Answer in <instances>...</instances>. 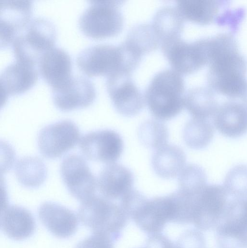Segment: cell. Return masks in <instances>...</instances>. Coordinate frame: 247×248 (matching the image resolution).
<instances>
[{"label":"cell","mask_w":247,"mask_h":248,"mask_svg":"<svg viewBox=\"0 0 247 248\" xmlns=\"http://www.w3.org/2000/svg\"><path fill=\"white\" fill-rule=\"evenodd\" d=\"M186 156L179 146L165 144L157 149L152 155L151 164L160 177L170 179L178 176L185 166Z\"/></svg>","instance_id":"cell-22"},{"label":"cell","mask_w":247,"mask_h":248,"mask_svg":"<svg viewBox=\"0 0 247 248\" xmlns=\"http://www.w3.org/2000/svg\"><path fill=\"white\" fill-rule=\"evenodd\" d=\"M175 212L171 195L150 200L144 197L131 208L128 216L141 230L153 233L160 232L167 221L173 220Z\"/></svg>","instance_id":"cell-8"},{"label":"cell","mask_w":247,"mask_h":248,"mask_svg":"<svg viewBox=\"0 0 247 248\" xmlns=\"http://www.w3.org/2000/svg\"><path fill=\"white\" fill-rule=\"evenodd\" d=\"M15 161V153L13 147L6 141L0 140V174L8 171Z\"/></svg>","instance_id":"cell-34"},{"label":"cell","mask_w":247,"mask_h":248,"mask_svg":"<svg viewBox=\"0 0 247 248\" xmlns=\"http://www.w3.org/2000/svg\"><path fill=\"white\" fill-rule=\"evenodd\" d=\"M152 25L161 41L180 36L183 29L184 18L176 7L167 5L155 13Z\"/></svg>","instance_id":"cell-26"},{"label":"cell","mask_w":247,"mask_h":248,"mask_svg":"<svg viewBox=\"0 0 247 248\" xmlns=\"http://www.w3.org/2000/svg\"><path fill=\"white\" fill-rule=\"evenodd\" d=\"M79 147L87 158L108 164L115 163L119 158L124 143L116 131L103 129L83 135L79 140Z\"/></svg>","instance_id":"cell-13"},{"label":"cell","mask_w":247,"mask_h":248,"mask_svg":"<svg viewBox=\"0 0 247 248\" xmlns=\"http://www.w3.org/2000/svg\"><path fill=\"white\" fill-rule=\"evenodd\" d=\"M160 45L173 69L181 74L191 73L208 62L205 38L187 42L176 36L161 41Z\"/></svg>","instance_id":"cell-7"},{"label":"cell","mask_w":247,"mask_h":248,"mask_svg":"<svg viewBox=\"0 0 247 248\" xmlns=\"http://www.w3.org/2000/svg\"><path fill=\"white\" fill-rule=\"evenodd\" d=\"M122 0L90 1L80 16L79 26L87 37L93 39L111 37L118 34L124 26L121 7Z\"/></svg>","instance_id":"cell-5"},{"label":"cell","mask_w":247,"mask_h":248,"mask_svg":"<svg viewBox=\"0 0 247 248\" xmlns=\"http://www.w3.org/2000/svg\"><path fill=\"white\" fill-rule=\"evenodd\" d=\"M221 5L217 0H178L176 7L184 19L207 24L215 19Z\"/></svg>","instance_id":"cell-25"},{"label":"cell","mask_w":247,"mask_h":248,"mask_svg":"<svg viewBox=\"0 0 247 248\" xmlns=\"http://www.w3.org/2000/svg\"><path fill=\"white\" fill-rule=\"evenodd\" d=\"M184 90L181 74L173 69H164L158 72L150 81L145 92V102L157 120H169L184 107Z\"/></svg>","instance_id":"cell-3"},{"label":"cell","mask_w":247,"mask_h":248,"mask_svg":"<svg viewBox=\"0 0 247 248\" xmlns=\"http://www.w3.org/2000/svg\"><path fill=\"white\" fill-rule=\"evenodd\" d=\"M8 95L0 83V109L6 104Z\"/></svg>","instance_id":"cell-36"},{"label":"cell","mask_w":247,"mask_h":248,"mask_svg":"<svg viewBox=\"0 0 247 248\" xmlns=\"http://www.w3.org/2000/svg\"><path fill=\"white\" fill-rule=\"evenodd\" d=\"M178 176L179 190L187 195L195 196L206 185V174L196 164L185 166Z\"/></svg>","instance_id":"cell-31"},{"label":"cell","mask_w":247,"mask_h":248,"mask_svg":"<svg viewBox=\"0 0 247 248\" xmlns=\"http://www.w3.org/2000/svg\"><path fill=\"white\" fill-rule=\"evenodd\" d=\"M214 116L215 126L225 136L238 138L247 131V108L243 104L225 102L218 106Z\"/></svg>","instance_id":"cell-20"},{"label":"cell","mask_w":247,"mask_h":248,"mask_svg":"<svg viewBox=\"0 0 247 248\" xmlns=\"http://www.w3.org/2000/svg\"><path fill=\"white\" fill-rule=\"evenodd\" d=\"M223 186L228 194L239 198L246 196V166L239 165L232 168L225 177Z\"/></svg>","instance_id":"cell-32"},{"label":"cell","mask_w":247,"mask_h":248,"mask_svg":"<svg viewBox=\"0 0 247 248\" xmlns=\"http://www.w3.org/2000/svg\"><path fill=\"white\" fill-rule=\"evenodd\" d=\"M134 175L128 168L119 164H107L100 172L97 185L102 197L110 200L121 199L132 189Z\"/></svg>","instance_id":"cell-17"},{"label":"cell","mask_w":247,"mask_h":248,"mask_svg":"<svg viewBox=\"0 0 247 248\" xmlns=\"http://www.w3.org/2000/svg\"><path fill=\"white\" fill-rule=\"evenodd\" d=\"M77 217L93 232L107 234L116 242L121 237V231L129 219L119 205L96 195L81 202Z\"/></svg>","instance_id":"cell-4"},{"label":"cell","mask_w":247,"mask_h":248,"mask_svg":"<svg viewBox=\"0 0 247 248\" xmlns=\"http://www.w3.org/2000/svg\"><path fill=\"white\" fill-rule=\"evenodd\" d=\"M208 54L207 79L210 87L231 97H244L247 90L246 60L234 36L223 32L209 37Z\"/></svg>","instance_id":"cell-1"},{"label":"cell","mask_w":247,"mask_h":248,"mask_svg":"<svg viewBox=\"0 0 247 248\" xmlns=\"http://www.w3.org/2000/svg\"><path fill=\"white\" fill-rule=\"evenodd\" d=\"M80 139L76 124L71 120H64L43 128L38 135V145L42 155L55 159L73 148Z\"/></svg>","instance_id":"cell-9"},{"label":"cell","mask_w":247,"mask_h":248,"mask_svg":"<svg viewBox=\"0 0 247 248\" xmlns=\"http://www.w3.org/2000/svg\"><path fill=\"white\" fill-rule=\"evenodd\" d=\"M141 58L122 42L117 46L100 44L88 47L78 55L76 63L89 77H108L119 72L131 74Z\"/></svg>","instance_id":"cell-2"},{"label":"cell","mask_w":247,"mask_h":248,"mask_svg":"<svg viewBox=\"0 0 247 248\" xmlns=\"http://www.w3.org/2000/svg\"><path fill=\"white\" fill-rule=\"evenodd\" d=\"M184 106L193 117L204 119L214 116L218 104L210 89L196 87L183 96Z\"/></svg>","instance_id":"cell-24"},{"label":"cell","mask_w":247,"mask_h":248,"mask_svg":"<svg viewBox=\"0 0 247 248\" xmlns=\"http://www.w3.org/2000/svg\"><path fill=\"white\" fill-rule=\"evenodd\" d=\"M56 36V27L50 20H31L12 43L15 58L36 65L41 56L54 46Z\"/></svg>","instance_id":"cell-6"},{"label":"cell","mask_w":247,"mask_h":248,"mask_svg":"<svg viewBox=\"0 0 247 248\" xmlns=\"http://www.w3.org/2000/svg\"><path fill=\"white\" fill-rule=\"evenodd\" d=\"M214 129L206 119L193 117L186 124L183 137L186 145L193 149L207 146L212 140Z\"/></svg>","instance_id":"cell-29"},{"label":"cell","mask_w":247,"mask_h":248,"mask_svg":"<svg viewBox=\"0 0 247 248\" xmlns=\"http://www.w3.org/2000/svg\"><path fill=\"white\" fill-rule=\"evenodd\" d=\"M124 42L142 56L156 49L160 40L152 24L140 23L130 29Z\"/></svg>","instance_id":"cell-28"},{"label":"cell","mask_w":247,"mask_h":248,"mask_svg":"<svg viewBox=\"0 0 247 248\" xmlns=\"http://www.w3.org/2000/svg\"><path fill=\"white\" fill-rule=\"evenodd\" d=\"M131 74L119 72L107 77V93L116 110L127 117L138 114L145 100L141 91L133 81Z\"/></svg>","instance_id":"cell-11"},{"label":"cell","mask_w":247,"mask_h":248,"mask_svg":"<svg viewBox=\"0 0 247 248\" xmlns=\"http://www.w3.org/2000/svg\"><path fill=\"white\" fill-rule=\"evenodd\" d=\"M138 134L145 146L154 149L166 144L169 138L167 126L157 119H149L143 122L139 128Z\"/></svg>","instance_id":"cell-30"},{"label":"cell","mask_w":247,"mask_h":248,"mask_svg":"<svg viewBox=\"0 0 247 248\" xmlns=\"http://www.w3.org/2000/svg\"><path fill=\"white\" fill-rule=\"evenodd\" d=\"M115 242L116 241L107 234L93 232L80 241L75 248H114Z\"/></svg>","instance_id":"cell-33"},{"label":"cell","mask_w":247,"mask_h":248,"mask_svg":"<svg viewBox=\"0 0 247 248\" xmlns=\"http://www.w3.org/2000/svg\"><path fill=\"white\" fill-rule=\"evenodd\" d=\"M36 65L16 60L0 73V83L8 95H17L29 90L37 82Z\"/></svg>","instance_id":"cell-19"},{"label":"cell","mask_w":247,"mask_h":248,"mask_svg":"<svg viewBox=\"0 0 247 248\" xmlns=\"http://www.w3.org/2000/svg\"><path fill=\"white\" fill-rule=\"evenodd\" d=\"M38 215L43 225L58 238H69L77 230V216L73 211L57 203L43 202L38 208Z\"/></svg>","instance_id":"cell-16"},{"label":"cell","mask_w":247,"mask_h":248,"mask_svg":"<svg viewBox=\"0 0 247 248\" xmlns=\"http://www.w3.org/2000/svg\"><path fill=\"white\" fill-rule=\"evenodd\" d=\"M145 248V247H140V248Z\"/></svg>","instance_id":"cell-37"},{"label":"cell","mask_w":247,"mask_h":248,"mask_svg":"<svg viewBox=\"0 0 247 248\" xmlns=\"http://www.w3.org/2000/svg\"><path fill=\"white\" fill-rule=\"evenodd\" d=\"M228 195L222 186L206 185L192 197L191 221L200 228H210L224 213Z\"/></svg>","instance_id":"cell-10"},{"label":"cell","mask_w":247,"mask_h":248,"mask_svg":"<svg viewBox=\"0 0 247 248\" xmlns=\"http://www.w3.org/2000/svg\"><path fill=\"white\" fill-rule=\"evenodd\" d=\"M225 210L228 216L218 228L220 235L246 241V200L240 198L233 200L227 204Z\"/></svg>","instance_id":"cell-23"},{"label":"cell","mask_w":247,"mask_h":248,"mask_svg":"<svg viewBox=\"0 0 247 248\" xmlns=\"http://www.w3.org/2000/svg\"><path fill=\"white\" fill-rule=\"evenodd\" d=\"M30 0H0V49L12 44L30 21Z\"/></svg>","instance_id":"cell-15"},{"label":"cell","mask_w":247,"mask_h":248,"mask_svg":"<svg viewBox=\"0 0 247 248\" xmlns=\"http://www.w3.org/2000/svg\"><path fill=\"white\" fill-rule=\"evenodd\" d=\"M96 96L93 84L81 76H72L62 85L52 89L53 102L63 111L87 107L93 103Z\"/></svg>","instance_id":"cell-14"},{"label":"cell","mask_w":247,"mask_h":248,"mask_svg":"<svg viewBox=\"0 0 247 248\" xmlns=\"http://www.w3.org/2000/svg\"><path fill=\"white\" fill-rule=\"evenodd\" d=\"M8 203L9 199L5 180L2 174H0V223L2 214L9 206Z\"/></svg>","instance_id":"cell-35"},{"label":"cell","mask_w":247,"mask_h":248,"mask_svg":"<svg viewBox=\"0 0 247 248\" xmlns=\"http://www.w3.org/2000/svg\"><path fill=\"white\" fill-rule=\"evenodd\" d=\"M72 62L66 51L53 47L41 56L38 63L42 78L53 89L62 85L72 76Z\"/></svg>","instance_id":"cell-18"},{"label":"cell","mask_w":247,"mask_h":248,"mask_svg":"<svg viewBox=\"0 0 247 248\" xmlns=\"http://www.w3.org/2000/svg\"><path fill=\"white\" fill-rule=\"evenodd\" d=\"M1 226L9 238L21 241L31 236L36 229V222L31 213L17 205L8 206L2 214Z\"/></svg>","instance_id":"cell-21"},{"label":"cell","mask_w":247,"mask_h":248,"mask_svg":"<svg viewBox=\"0 0 247 248\" xmlns=\"http://www.w3.org/2000/svg\"><path fill=\"white\" fill-rule=\"evenodd\" d=\"M60 174L68 191L77 200L82 202L94 195L97 181L82 156H66L61 163Z\"/></svg>","instance_id":"cell-12"},{"label":"cell","mask_w":247,"mask_h":248,"mask_svg":"<svg viewBox=\"0 0 247 248\" xmlns=\"http://www.w3.org/2000/svg\"><path fill=\"white\" fill-rule=\"evenodd\" d=\"M15 172L20 183L29 188H36L41 186L47 175L44 163L36 156H27L18 159L15 164Z\"/></svg>","instance_id":"cell-27"}]
</instances>
